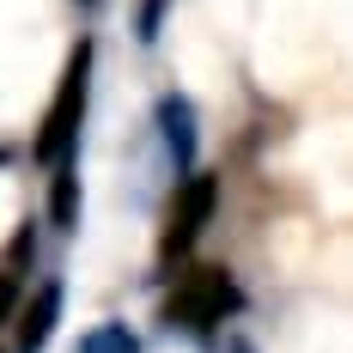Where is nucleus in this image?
Returning a JSON list of instances; mask_svg holds the SVG:
<instances>
[{
    "label": "nucleus",
    "mask_w": 353,
    "mask_h": 353,
    "mask_svg": "<svg viewBox=\"0 0 353 353\" xmlns=\"http://www.w3.org/2000/svg\"><path fill=\"white\" fill-rule=\"evenodd\" d=\"M92 68H98V43L79 37L68 49V68L55 79V98L43 104V122L31 134V159L43 171L79 165V141H85V116H92Z\"/></svg>",
    "instance_id": "f257e3e1"
},
{
    "label": "nucleus",
    "mask_w": 353,
    "mask_h": 353,
    "mask_svg": "<svg viewBox=\"0 0 353 353\" xmlns=\"http://www.w3.org/2000/svg\"><path fill=\"white\" fill-rule=\"evenodd\" d=\"M244 311V286L225 262H183L171 274V292H165V329L176 335H195L208 341L225 323Z\"/></svg>",
    "instance_id": "f03ea898"
},
{
    "label": "nucleus",
    "mask_w": 353,
    "mask_h": 353,
    "mask_svg": "<svg viewBox=\"0 0 353 353\" xmlns=\"http://www.w3.org/2000/svg\"><path fill=\"white\" fill-rule=\"evenodd\" d=\"M213 208H219V171H195L171 183V208H165V225H159V274L171 281L176 268L195 256L201 232L213 225Z\"/></svg>",
    "instance_id": "7ed1b4c3"
},
{
    "label": "nucleus",
    "mask_w": 353,
    "mask_h": 353,
    "mask_svg": "<svg viewBox=\"0 0 353 353\" xmlns=\"http://www.w3.org/2000/svg\"><path fill=\"white\" fill-rule=\"evenodd\" d=\"M61 281H43L31 286L25 299H19V311H12V347L6 353H49L55 341V329H61Z\"/></svg>",
    "instance_id": "20e7f679"
},
{
    "label": "nucleus",
    "mask_w": 353,
    "mask_h": 353,
    "mask_svg": "<svg viewBox=\"0 0 353 353\" xmlns=\"http://www.w3.org/2000/svg\"><path fill=\"white\" fill-rule=\"evenodd\" d=\"M152 116H159L165 171H171V183H176V176H189V171H195V146H201V134H195V104H189L183 92H165Z\"/></svg>",
    "instance_id": "39448f33"
},
{
    "label": "nucleus",
    "mask_w": 353,
    "mask_h": 353,
    "mask_svg": "<svg viewBox=\"0 0 353 353\" xmlns=\"http://www.w3.org/2000/svg\"><path fill=\"white\" fill-rule=\"evenodd\" d=\"M49 225H55L61 238L79 232V165L49 171Z\"/></svg>",
    "instance_id": "423d86ee"
},
{
    "label": "nucleus",
    "mask_w": 353,
    "mask_h": 353,
    "mask_svg": "<svg viewBox=\"0 0 353 353\" xmlns=\"http://www.w3.org/2000/svg\"><path fill=\"white\" fill-rule=\"evenodd\" d=\"M79 353H141V341H134L128 323H104V329L79 335Z\"/></svg>",
    "instance_id": "0eeeda50"
},
{
    "label": "nucleus",
    "mask_w": 353,
    "mask_h": 353,
    "mask_svg": "<svg viewBox=\"0 0 353 353\" xmlns=\"http://www.w3.org/2000/svg\"><path fill=\"white\" fill-rule=\"evenodd\" d=\"M25 292H31V286L19 281L12 268H0V323H12V311H19V299H25Z\"/></svg>",
    "instance_id": "6e6552de"
},
{
    "label": "nucleus",
    "mask_w": 353,
    "mask_h": 353,
    "mask_svg": "<svg viewBox=\"0 0 353 353\" xmlns=\"http://www.w3.org/2000/svg\"><path fill=\"white\" fill-rule=\"evenodd\" d=\"M159 19H165V0H141V37L146 43L159 37Z\"/></svg>",
    "instance_id": "1a4fd4ad"
},
{
    "label": "nucleus",
    "mask_w": 353,
    "mask_h": 353,
    "mask_svg": "<svg viewBox=\"0 0 353 353\" xmlns=\"http://www.w3.org/2000/svg\"><path fill=\"white\" fill-rule=\"evenodd\" d=\"M0 165H6V146H0Z\"/></svg>",
    "instance_id": "9d476101"
},
{
    "label": "nucleus",
    "mask_w": 353,
    "mask_h": 353,
    "mask_svg": "<svg viewBox=\"0 0 353 353\" xmlns=\"http://www.w3.org/2000/svg\"><path fill=\"white\" fill-rule=\"evenodd\" d=\"M79 6H92V0H79Z\"/></svg>",
    "instance_id": "9b49d317"
}]
</instances>
